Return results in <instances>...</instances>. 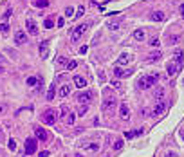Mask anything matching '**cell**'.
<instances>
[{"instance_id": "obj_1", "label": "cell", "mask_w": 184, "mask_h": 157, "mask_svg": "<svg viewBox=\"0 0 184 157\" xmlns=\"http://www.w3.org/2000/svg\"><path fill=\"white\" fill-rule=\"evenodd\" d=\"M157 80H159V74H152V76H145V78H141V80H139L137 87L141 88V90H146V88L153 87V85H155V81H157Z\"/></svg>"}, {"instance_id": "obj_2", "label": "cell", "mask_w": 184, "mask_h": 157, "mask_svg": "<svg viewBox=\"0 0 184 157\" xmlns=\"http://www.w3.org/2000/svg\"><path fill=\"white\" fill-rule=\"evenodd\" d=\"M42 119L47 123V125H54V123H56V119H58V114L54 112V108H49V110H45V112H43Z\"/></svg>"}, {"instance_id": "obj_3", "label": "cell", "mask_w": 184, "mask_h": 157, "mask_svg": "<svg viewBox=\"0 0 184 157\" xmlns=\"http://www.w3.org/2000/svg\"><path fill=\"white\" fill-rule=\"evenodd\" d=\"M24 152H25V155H31V154H35V152H36V139H33V137L25 139Z\"/></svg>"}, {"instance_id": "obj_4", "label": "cell", "mask_w": 184, "mask_h": 157, "mask_svg": "<svg viewBox=\"0 0 184 157\" xmlns=\"http://www.w3.org/2000/svg\"><path fill=\"white\" fill-rule=\"evenodd\" d=\"M88 29V24H79L76 29H74V33H72V42H78V40L83 36V33Z\"/></svg>"}, {"instance_id": "obj_5", "label": "cell", "mask_w": 184, "mask_h": 157, "mask_svg": "<svg viewBox=\"0 0 184 157\" xmlns=\"http://www.w3.org/2000/svg\"><path fill=\"white\" fill-rule=\"evenodd\" d=\"M115 103H117V99H115L114 94H112V96H107V99L103 101V110H105V112H108L110 108H114V107H115Z\"/></svg>"}, {"instance_id": "obj_6", "label": "cell", "mask_w": 184, "mask_h": 157, "mask_svg": "<svg viewBox=\"0 0 184 157\" xmlns=\"http://www.w3.org/2000/svg\"><path fill=\"white\" fill-rule=\"evenodd\" d=\"M166 108H168V105H166V101H159L157 105H155V108H153V116H162L166 112Z\"/></svg>"}, {"instance_id": "obj_7", "label": "cell", "mask_w": 184, "mask_h": 157, "mask_svg": "<svg viewBox=\"0 0 184 157\" xmlns=\"http://www.w3.org/2000/svg\"><path fill=\"white\" fill-rule=\"evenodd\" d=\"M35 135H36L40 141H43V143L49 141V134H47L43 128H40V126H35Z\"/></svg>"}, {"instance_id": "obj_8", "label": "cell", "mask_w": 184, "mask_h": 157, "mask_svg": "<svg viewBox=\"0 0 184 157\" xmlns=\"http://www.w3.org/2000/svg\"><path fill=\"white\" fill-rule=\"evenodd\" d=\"M90 99H92V92H88V90H83V92L78 94V101H79L81 105H83V103L88 105V101H90Z\"/></svg>"}, {"instance_id": "obj_9", "label": "cell", "mask_w": 184, "mask_h": 157, "mask_svg": "<svg viewBox=\"0 0 184 157\" xmlns=\"http://www.w3.org/2000/svg\"><path fill=\"white\" fill-rule=\"evenodd\" d=\"M15 42H16V45H24L27 42V35L24 31H16L15 33Z\"/></svg>"}, {"instance_id": "obj_10", "label": "cell", "mask_w": 184, "mask_h": 157, "mask_svg": "<svg viewBox=\"0 0 184 157\" xmlns=\"http://www.w3.org/2000/svg\"><path fill=\"white\" fill-rule=\"evenodd\" d=\"M181 69H179V65L175 63V61H168V65H166V72H168V76H173V74H177Z\"/></svg>"}, {"instance_id": "obj_11", "label": "cell", "mask_w": 184, "mask_h": 157, "mask_svg": "<svg viewBox=\"0 0 184 157\" xmlns=\"http://www.w3.org/2000/svg\"><path fill=\"white\" fill-rule=\"evenodd\" d=\"M119 116H121V119H128V118H130V108H128L126 103L119 105Z\"/></svg>"}, {"instance_id": "obj_12", "label": "cell", "mask_w": 184, "mask_h": 157, "mask_svg": "<svg viewBox=\"0 0 184 157\" xmlns=\"http://www.w3.org/2000/svg\"><path fill=\"white\" fill-rule=\"evenodd\" d=\"M25 27H27V31H29V35H33V36L38 35V27H36V24L33 22V20H27V22H25Z\"/></svg>"}, {"instance_id": "obj_13", "label": "cell", "mask_w": 184, "mask_h": 157, "mask_svg": "<svg viewBox=\"0 0 184 157\" xmlns=\"http://www.w3.org/2000/svg\"><path fill=\"white\" fill-rule=\"evenodd\" d=\"M173 54H175V63L179 65V69H182V65H184V52L177 49Z\"/></svg>"}, {"instance_id": "obj_14", "label": "cell", "mask_w": 184, "mask_h": 157, "mask_svg": "<svg viewBox=\"0 0 184 157\" xmlns=\"http://www.w3.org/2000/svg\"><path fill=\"white\" fill-rule=\"evenodd\" d=\"M114 74H115V76H117V78H125V76H130V74H132V71L130 69H121V67H115V69H114Z\"/></svg>"}, {"instance_id": "obj_15", "label": "cell", "mask_w": 184, "mask_h": 157, "mask_svg": "<svg viewBox=\"0 0 184 157\" xmlns=\"http://www.w3.org/2000/svg\"><path fill=\"white\" fill-rule=\"evenodd\" d=\"M74 85H76L78 88H85L87 87V80L83 76H74Z\"/></svg>"}, {"instance_id": "obj_16", "label": "cell", "mask_w": 184, "mask_h": 157, "mask_svg": "<svg viewBox=\"0 0 184 157\" xmlns=\"http://www.w3.org/2000/svg\"><path fill=\"white\" fill-rule=\"evenodd\" d=\"M150 18H152L153 22H162L166 16H164V13H162V11H155V13H152V15H150Z\"/></svg>"}, {"instance_id": "obj_17", "label": "cell", "mask_w": 184, "mask_h": 157, "mask_svg": "<svg viewBox=\"0 0 184 157\" xmlns=\"http://www.w3.org/2000/svg\"><path fill=\"white\" fill-rule=\"evenodd\" d=\"M47 47H49V40H43L40 43V52H42V58H47Z\"/></svg>"}, {"instance_id": "obj_18", "label": "cell", "mask_w": 184, "mask_h": 157, "mask_svg": "<svg viewBox=\"0 0 184 157\" xmlns=\"http://www.w3.org/2000/svg\"><path fill=\"white\" fill-rule=\"evenodd\" d=\"M145 36H146V35H145V31H143V29H135V31H134V38L139 40V42H143Z\"/></svg>"}, {"instance_id": "obj_19", "label": "cell", "mask_w": 184, "mask_h": 157, "mask_svg": "<svg viewBox=\"0 0 184 157\" xmlns=\"http://www.w3.org/2000/svg\"><path fill=\"white\" fill-rule=\"evenodd\" d=\"M54 94H56V87H54V83L49 87V90H47V101H52L54 99Z\"/></svg>"}, {"instance_id": "obj_20", "label": "cell", "mask_w": 184, "mask_h": 157, "mask_svg": "<svg viewBox=\"0 0 184 157\" xmlns=\"http://www.w3.org/2000/svg\"><path fill=\"white\" fill-rule=\"evenodd\" d=\"M69 94H71V85H63V87L60 88V96L61 98H67Z\"/></svg>"}, {"instance_id": "obj_21", "label": "cell", "mask_w": 184, "mask_h": 157, "mask_svg": "<svg viewBox=\"0 0 184 157\" xmlns=\"http://www.w3.org/2000/svg\"><path fill=\"white\" fill-rule=\"evenodd\" d=\"M143 130H130V132H125V139H132L135 135H141Z\"/></svg>"}, {"instance_id": "obj_22", "label": "cell", "mask_w": 184, "mask_h": 157, "mask_svg": "<svg viewBox=\"0 0 184 157\" xmlns=\"http://www.w3.org/2000/svg\"><path fill=\"white\" fill-rule=\"evenodd\" d=\"M0 33H2V35H7V33H9V24H7V20H4V22L0 24Z\"/></svg>"}, {"instance_id": "obj_23", "label": "cell", "mask_w": 184, "mask_h": 157, "mask_svg": "<svg viewBox=\"0 0 184 157\" xmlns=\"http://www.w3.org/2000/svg\"><path fill=\"white\" fill-rule=\"evenodd\" d=\"M161 56H162V54H161L159 51H155V52H152V54L148 56V61H157V60H161Z\"/></svg>"}, {"instance_id": "obj_24", "label": "cell", "mask_w": 184, "mask_h": 157, "mask_svg": "<svg viewBox=\"0 0 184 157\" xmlns=\"http://www.w3.org/2000/svg\"><path fill=\"white\" fill-rule=\"evenodd\" d=\"M132 60V56L130 54H126V52H123L121 56H119V63H128V61Z\"/></svg>"}, {"instance_id": "obj_25", "label": "cell", "mask_w": 184, "mask_h": 157, "mask_svg": "<svg viewBox=\"0 0 184 157\" xmlns=\"http://www.w3.org/2000/svg\"><path fill=\"white\" fill-rule=\"evenodd\" d=\"M87 112H88V105H87V103H83V105L78 108V116H81V118H83Z\"/></svg>"}, {"instance_id": "obj_26", "label": "cell", "mask_w": 184, "mask_h": 157, "mask_svg": "<svg viewBox=\"0 0 184 157\" xmlns=\"http://www.w3.org/2000/svg\"><path fill=\"white\" fill-rule=\"evenodd\" d=\"M74 119H76V114L69 112V114H67V118H65V123H67V125H74Z\"/></svg>"}, {"instance_id": "obj_27", "label": "cell", "mask_w": 184, "mask_h": 157, "mask_svg": "<svg viewBox=\"0 0 184 157\" xmlns=\"http://www.w3.org/2000/svg\"><path fill=\"white\" fill-rule=\"evenodd\" d=\"M43 25H45V29H52V27H54V20H52L51 16H49V18H45Z\"/></svg>"}, {"instance_id": "obj_28", "label": "cell", "mask_w": 184, "mask_h": 157, "mask_svg": "<svg viewBox=\"0 0 184 157\" xmlns=\"http://www.w3.org/2000/svg\"><path fill=\"white\" fill-rule=\"evenodd\" d=\"M38 78H35V76H31V78H27V85L29 87H35V85H38Z\"/></svg>"}, {"instance_id": "obj_29", "label": "cell", "mask_w": 184, "mask_h": 157, "mask_svg": "<svg viewBox=\"0 0 184 157\" xmlns=\"http://www.w3.org/2000/svg\"><path fill=\"white\" fill-rule=\"evenodd\" d=\"M123 145H125V141H123V139H117V141L114 143V146H112V148L115 150V152H117V150H121V148H123Z\"/></svg>"}, {"instance_id": "obj_30", "label": "cell", "mask_w": 184, "mask_h": 157, "mask_svg": "<svg viewBox=\"0 0 184 157\" xmlns=\"http://www.w3.org/2000/svg\"><path fill=\"white\" fill-rule=\"evenodd\" d=\"M35 5L36 7H47V5H49V0H36Z\"/></svg>"}, {"instance_id": "obj_31", "label": "cell", "mask_w": 184, "mask_h": 157, "mask_svg": "<svg viewBox=\"0 0 184 157\" xmlns=\"http://www.w3.org/2000/svg\"><path fill=\"white\" fill-rule=\"evenodd\" d=\"M69 112H71V108H69V107H65V105L60 108V114H61V118H67V114H69Z\"/></svg>"}, {"instance_id": "obj_32", "label": "cell", "mask_w": 184, "mask_h": 157, "mask_svg": "<svg viewBox=\"0 0 184 157\" xmlns=\"http://www.w3.org/2000/svg\"><path fill=\"white\" fill-rule=\"evenodd\" d=\"M76 67H78V63H76V61L72 60V61H69V63L65 65V69H67V71H74V69H76Z\"/></svg>"}, {"instance_id": "obj_33", "label": "cell", "mask_w": 184, "mask_h": 157, "mask_svg": "<svg viewBox=\"0 0 184 157\" xmlns=\"http://www.w3.org/2000/svg\"><path fill=\"white\" fill-rule=\"evenodd\" d=\"M85 148H87V150H92V152H98V150H99V145H98V143H92V145H87Z\"/></svg>"}, {"instance_id": "obj_34", "label": "cell", "mask_w": 184, "mask_h": 157, "mask_svg": "<svg viewBox=\"0 0 184 157\" xmlns=\"http://www.w3.org/2000/svg\"><path fill=\"white\" fill-rule=\"evenodd\" d=\"M74 15H76V13H74V7H67V9H65V16H67V18H71V16H74Z\"/></svg>"}, {"instance_id": "obj_35", "label": "cell", "mask_w": 184, "mask_h": 157, "mask_svg": "<svg viewBox=\"0 0 184 157\" xmlns=\"http://www.w3.org/2000/svg\"><path fill=\"white\" fill-rule=\"evenodd\" d=\"M83 13H85V7L81 5V7H78V13H76L74 16H76V18H81V16H83Z\"/></svg>"}, {"instance_id": "obj_36", "label": "cell", "mask_w": 184, "mask_h": 157, "mask_svg": "<svg viewBox=\"0 0 184 157\" xmlns=\"http://www.w3.org/2000/svg\"><path fill=\"white\" fill-rule=\"evenodd\" d=\"M162 94H164V92H162V88H157V92H155V98L161 101V99H162Z\"/></svg>"}, {"instance_id": "obj_37", "label": "cell", "mask_w": 184, "mask_h": 157, "mask_svg": "<svg viewBox=\"0 0 184 157\" xmlns=\"http://www.w3.org/2000/svg\"><path fill=\"white\" fill-rule=\"evenodd\" d=\"M150 45H152V47H159V40L157 38H152V40H150Z\"/></svg>"}, {"instance_id": "obj_38", "label": "cell", "mask_w": 184, "mask_h": 157, "mask_svg": "<svg viewBox=\"0 0 184 157\" xmlns=\"http://www.w3.org/2000/svg\"><path fill=\"white\" fill-rule=\"evenodd\" d=\"M179 42V36H172V38H168V43H177Z\"/></svg>"}, {"instance_id": "obj_39", "label": "cell", "mask_w": 184, "mask_h": 157, "mask_svg": "<svg viewBox=\"0 0 184 157\" xmlns=\"http://www.w3.org/2000/svg\"><path fill=\"white\" fill-rule=\"evenodd\" d=\"M7 146H9V150H15V148H16V143H15V141L11 139V141L7 143Z\"/></svg>"}, {"instance_id": "obj_40", "label": "cell", "mask_w": 184, "mask_h": 157, "mask_svg": "<svg viewBox=\"0 0 184 157\" xmlns=\"http://www.w3.org/2000/svg\"><path fill=\"white\" fill-rule=\"evenodd\" d=\"M56 25H58V27H63V25H65V18H58Z\"/></svg>"}, {"instance_id": "obj_41", "label": "cell", "mask_w": 184, "mask_h": 157, "mask_svg": "<svg viewBox=\"0 0 184 157\" xmlns=\"http://www.w3.org/2000/svg\"><path fill=\"white\" fill-rule=\"evenodd\" d=\"M58 63H61V65H67V63H69V61H67L65 58H61V56H60V58H58Z\"/></svg>"}, {"instance_id": "obj_42", "label": "cell", "mask_w": 184, "mask_h": 157, "mask_svg": "<svg viewBox=\"0 0 184 157\" xmlns=\"http://www.w3.org/2000/svg\"><path fill=\"white\" fill-rule=\"evenodd\" d=\"M38 157H49V152H47V150H43V152L38 154Z\"/></svg>"}, {"instance_id": "obj_43", "label": "cell", "mask_w": 184, "mask_h": 157, "mask_svg": "<svg viewBox=\"0 0 184 157\" xmlns=\"http://www.w3.org/2000/svg\"><path fill=\"white\" fill-rule=\"evenodd\" d=\"M87 49H88L87 45H81V47H79V54H83V52H87Z\"/></svg>"}, {"instance_id": "obj_44", "label": "cell", "mask_w": 184, "mask_h": 157, "mask_svg": "<svg viewBox=\"0 0 184 157\" xmlns=\"http://www.w3.org/2000/svg\"><path fill=\"white\" fill-rule=\"evenodd\" d=\"M9 16H11V9H7V11H5V13H4V20H7Z\"/></svg>"}, {"instance_id": "obj_45", "label": "cell", "mask_w": 184, "mask_h": 157, "mask_svg": "<svg viewBox=\"0 0 184 157\" xmlns=\"http://www.w3.org/2000/svg\"><path fill=\"white\" fill-rule=\"evenodd\" d=\"M5 112V105H0V114H4Z\"/></svg>"}, {"instance_id": "obj_46", "label": "cell", "mask_w": 184, "mask_h": 157, "mask_svg": "<svg viewBox=\"0 0 184 157\" xmlns=\"http://www.w3.org/2000/svg\"><path fill=\"white\" fill-rule=\"evenodd\" d=\"M0 137H2V128H0Z\"/></svg>"}, {"instance_id": "obj_47", "label": "cell", "mask_w": 184, "mask_h": 157, "mask_svg": "<svg viewBox=\"0 0 184 157\" xmlns=\"http://www.w3.org/2000/svg\"><path fill=\"white\" fill-rule=\"evenodd\" d=\"M181 135H182V139H184V132H181Z\"/></svg>"}, {"instance_id": "obj_48", "label": "cell", "mask_w": 184, "mask_h": 157, "mask_svg": "<svg viewBox=\"0 0 184 157\" xmlns=\"http://www.w3.org/2000/svg\"><path fill=\"white\" fill-rule=\"evenodd\" d=\"M2 71H4V67H0V72H2Z\"/></svg>"}, {"instance_id": "obj_49", "label": "cell", "mask_w": 184, "mask_h": 157, "mask_svg": "<svg viewBox=\"0 0 184 157\" xmlns=\"http://www.w3.org/2000/svg\"><path fill=\"white\" fill-rule=\"evenodd\" d=\"M182 83H184V80H182Z\"/></svg>"}]
</instances>
